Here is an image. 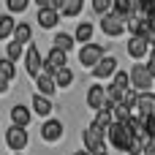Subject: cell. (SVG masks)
Instances as JSON below:
<instances>
[{
    "instance_id": "6da1fadb",
    "label": "cell",
    "mask_w": 155,
    "mask_h": 155,
    "mask_svg": "<svg viewBox=\"0 0 155 155\" xmlns=\"http://www.w3.org/2000/svg\"><path fill=\"white\" fill-rule=\"evenodd\" d=\"M134 136H136V134H134V128L128 125V120H125V123L114 120V123L109 125V131H106V142H109L117 153H123V155L128 153V144L134 142Z\"/></svg>"
},
{
    "instance_id": "7a4b0ae2",
    "label": "cell",
    "mask_w": 155,
    "mask_h": 155,
    "mask_svg": "<svg viewBox=\"0 0 155 155\" xmlns=\"http://www.w3.org/2000/svg\"><path fill=\"white\" fill-rule=\"evenodd\" d=\"M106 131L104 128H98V125H87L84 131H82V147L84 150H90V153H101V150H106Z\"/></svg>"
},
{
    "instance_id": "3957f363",
    "label": "cell",
    "mask_w": 155,
    "mask_h": 155,
    "mask_svg": "<svg viewBox=\"0 0 155 155\" xmlns=\"http://www.w3.org/2000/svg\"><path fill=\"white\" fill-rule=\"evenodd\" d=\"M131 87L139 90V93L155 87V76H153V71L147 68V63H136V65L131 68Z\"/></svg>"
},
{
    "instance_id": "277c9868",
    "label": "cell",
    "mask_w": 155,
    "mask_h": 155,
    "mask_svg": "<svg viewBox=\"0 0 155 155\" xmlns=\"http://www.w3.org/2000/svg\"><path fill=\"white\" fill-rule=\"evenodd\" d=\"M104 54H106V49H104L101 44H93V41H90V44H84V46H82V52H79V65L93 71V68L101 63V57H104Z\"/></svg>"
},
{
    "instance_id": "5b68a950",
    "label": "cell",
    "mask_w": 155,
    "mask_h": 155,
    "mask_svg": "<svg viewBox=\"0 0 155 155\" xmlns=\"http://www.w3.org/2000/svg\"><path fill=\"white\" fill-rule=\"evenodd\" d=\"M25 68H27V74L35 79L41 71H44V54L38 52V44H27V49H25Z\"/></svg>"
},
{
    "instance_id": "8992f818",
    "label": "cell",
    "mask_w": 155,
    "mask_h": 155,
    "mask_svg": "<svg viewBox=\"0 0 155 155\" xmlns=\"http://www.w3.org/2000/svg\"><path fill=\"white\" fill-rule=\"evenodd\" d=\"M65 136V125H63V120H44L41 123V139L46 142V144H57L60 139Z\"/></svg>"
},
{
    "instance_id": "52a82bcc",
    "label": "cell",
    "mask_w": 155,
    "mask_h": 155,
    "mask_svg": "<svg viewBox=\"0 0 155 155\" xmlns=\"http://www.w3.org/2000/svg\"><path fill=\"white\" fill-rule=\"evenodd\" d=\"M101 30H104L109 38H120V35L125 33V19L117 16L114 11H109V14L101 16Z\"/></svg>"
},
{
    "instance_id": "ba28073f",
    "label": "cell",
    "mask_w": 155,
    "mask_h": 155,
    "mask_svg": "<svg viewBox=\"0 0 155 155\" xmlns=\"http://www.w3.org/2000/svg\"><path fill=\"white\" fill-rule=\"evenodd\" d=\"M84 101H87V106H90L93 112H98V109H106V106H109V93H106L104 84H90Z\"/></svg>"
},
{
    "instance_id": "9c48e42d",
    "label": "cell",
    "mask_w": 155,
    "mask_h": 155,
    "mask_svg": "<svg viewBox=\"0 0 155 155\" xmlns=\"http://www.w3.org/2000/svg\"><path fill=\"white\" fill-rule=\"evenodd\" d=\"M27 128H22V125H11L8 131H5V144L11 147V153H22L25 147H27Z\"/></svg>"
},
{
    "instance_id": "30bf717a",
    "label": "cell",
    "mask_w": 155,
    "mask_h": 155,
    "mask_svg": "<svg viewBox=\"0 0 155 155\" xmlns=\"http://www.w3.org/2000/svg\"><path fill=\"white\" fill-rule=\"evenodd\" d=\"M150 49H153V46H150V41H147V38H142V35H131V38H128V44H125L128 57H134L136 63H139V60H144V57L150 54Z\"/></svg>"
},
{
    "instance_id": "8fae6325",
    "label": "cell",
    "mask_w": 155,
    "mask_h": 155,
    "mask_svg": "<svg viewBox=\"0 0 155 155\" xmlns=\"http://www.w3.org/2000/svg\"><path fill=\"white\" fill-rule=\"evenodd\" d=\"M65 63H68V52H63V49H57V46H52V52L44 57V71L46 74H57L60 68H65Z\"/></svg>"
},
{
    "instance_id": "7c38bea8",
    "label": "cell",
    "mask_w": 155,
    "mask_h": 155,
    "mask_svg": "<svg viewBox=\"0 0 155 155\" xmlns=\"http://www.w3.org/2000/svg\"><path fill=\"white\" fill-rule=\"evenodd\" d=\"M30 109H33V114H38V117H49L52 112H54V104H52V98L49 95H44V93H35L33 95V101H30Z\"/></svg>"
},
{
    "instance_id": "4fadbf2b",
    "label": "cell",
    "mask_w": 155,
    "mask_h": 155,
    "mask_svg": "<svg viewBox=\"0 0 155 155\" xmlns=\"http://www.w3.org/2000/svg\"><path fill=\"white\" fill-rule=\"evenodd\" d=\"M38 25L44 30H54L60 25V11L54 5H46V8H38Z\"/></svg>"
},
{
    "instance_id": "5bb4252c",
    "label": "cell",
    "mask_w": 155,
    "mask_h": 155,
    "mask_svg": "<svg viewBox=\"0 0 155 155\" xmlns=\"http://www.w3.org/2000/svg\"><path fill=\"white\" fill-rule=\"evenodd\" d=\"M114 71H117V60H114L112 54H104L101 63L93 68V76H95V79H112Z\"/></svg>"
},
{
    "instance_id": "9a60e30c",
    "label": "cell",
    "mask_w": 155,
    "mask_h": 155,
    "mask_svg": "<svg viewBox=\"0 0 155 155\" xmlns=\"http://www.w3.org/2000/svg\"><path fill=\"white\" fill-rule=\"evenodd\" d=\"M134 114H142V117L155 114V90H144V93H139V106H136Z\"/></svg>"
},
{
    "instance_id": "2e32d148",
    "label": "cell",
    "mask_w": 155,
    "mask_h": 155,
    "mask_svg": "<svg viewBox=\"0 0 155 155\" xmlns=\"http://www.w3.org/2000/svg\"><path fill=\"white\" fill-rule=\"evenodd\" d=\"M30 120H33V109H30V106L16 104V106L11 109V125H22V128H27Z\"/></svg>"
},
{
    "instance_id": "e0dca14e",
    "label": "cell",
    "mask_w": 155,
    "mask_h": 155,
    "mask_svg": "<svg viewBox=\"0 0 155 155\" xmlns=\"http://www.w3.org/2000/svg\"><path fill=\"white\" fill-rule=\"evenodd\" d=\"M35 84H38V93H44V95H54L57 93V79L52 76V74H46V71H41L38 76H35Z\"/></svg>"
},
{
    "instance_id": "ac0fdd59",
    "label": "cell",
    "mask_w": 155,
    "mask_h": 155,
    "mask_svg": "<svg viewBox=\"0 0 155 155\" xmlns=\"http://www.w3.org/2000/svg\"><path fill=\"white\" fill-rule=\"evenodd\" d=\"M93 35H95V27H93V22H79L76 25V30H74V38H76V44L79 46H84V44H90L93 41Z\"/></svg>"
},
{
    "instance_id": "d6986e66",
    "label": "cell",
    "mask_w": 155,
    "mask_h": 155,
    "mask_svg": "<svg viewBox=\"0 0 155 155\" xmlns=\"http://www.w3.org/2000/svg\"><path fill=\"white\" fill-rule=\"evenodd\" d=\"M109 109H112L114 120H120V123H125V120H131V117H134V109H131L125 101H109Z\"/></svg>"
},
{
    "instance_id": "ffe728a7",
    "label": "cell",
    "mask_w": 155,
    "mask_h": 155,
    "mask_svg": "<svg viewBox=\"0 0 155 155\" xmlns=\"http://www.w3.org/2000/svg\"><path fill=\"white\" fill-rule=\"evenodd\" d=\"M14 30H16V22L11 14H3L0 16V41H11L14 38Z\"/></svg>"
},
{
    "instance_id": "44dd1931",
    "label": "cell",
    "mask_w": 155,
    "mask_h": 155,
    "mask_svg": "<svg viewBox=\"0 0 155 155\" xmlns=\"http://www.w3.org/2000/svg\"><path fill=\"white\" fill-rule=\"evenodd\" d=\"M114 123V114H112V109L106 106V109H98L95 112V117H93V125H98V128H104V131H109V125Z\"/></svg>"
},
{
    "instance_id": "7402d4cb",
    "label": "cell",
    "mask_w": 155,
    "mask_h": 155,
    "mask_svg": "<svg viewBox=\"0 0 155 155\" xmlns=\"http://www.w3.org/2000/svg\"><path fill=\"white\" fill-rule=\"evenodd\" d=\"M14 38H16L19 44H25V46H27V44H33V27H30L27 22H19V25H16V30H14Z\"/></svg>"
},
{
    "instance_id": "603a6c76",
    "label": "cell",
    "mask_w": 155,
    "mask_h": 155,
    "mask_svg": "<svg viewBox=\"0 0 155 155\" xmlns=\"http://www.w3.org/2000/svg\"><path fill=\"white\" fill-rule=\"evenodd\" d=\"M54 46L63 49V52H71V49L76 46V38H74L71 33H57V35H54Z\"/></svg>"
},
{
    "instance_id": "cb8c5ba5",
    "label": "cell",
    "mask_w": 155,
    "mask_h": 155,
    "mask_svg": "<svg viewBox=\"0 0 155 155\" xmlns=\"http://www.w3.org/2000/svg\"><path fill=\"white\" fill-rule=\"evenodd\" d=\"M25 49H27L25 44H19L16 38H11V41H8V46H5V57H11V60L16 63L19 57H25Z\"/></svg>"
},
{
    "instance_id": "d4e9b609",
    "label": "cell",
    "mask_w": 155,
    "mask_h": 155,
    "mask_svg": "<svg viewBox=\"0 0 155 155\" xmlns=\"http://www.w3.org/2000/svg\"><path fill=\"white\" fill-rule=\"evenodd\" d=\"M54 79H57V87H60V90H65V87H71V84H74V79H76V76H74V71L65 65V68H60V71L54 74Z\"/></svg>"
},
{
    "instance_id": "484cf974",
    "label": "cell",
    "mask_w": 155,
    "mask_h": 155,
    "mask_svg": "<svg viewBox=\"0 0 155 155\" xmlns=\"http://www.w3.org/2000/svg\"><path fill=\"white\" fill-rule=\"evenodd\" d=\"M112 84L114 87H120V90H128L131 87V71H114V76H112Z\"/></svg>"
},
{
    "instance_id": "4316f807",
    "label": "cell",
    "mask_w": 155,
    "mask_h": 155,
    "mask_svg": "<svg viewBox=\"0 0 155 155\" xmlns=\"http://www.w3.org/2000/svg\"><path fill=\"white\" fill-rule=\"evenodd\" d=\"M0 76H5L8 82L16 76V63L11 57H0Z\"/></svg>"
},
{
    "instance_id": "83f0119b",
    "label": "cell",
    "mask_w": 155,
    "mask_h": 155,
    "mask_svg": "<svg viewBox=\"0 0 155 155\" xmlns=\"http://www.w3.org/2000/svg\"><path fill=\"white\" fill-rule=\"evenodd\" d=\"M112 11H114L117 16H123V19H128V16H134V8H131V0H114V5H112Z\"/></svg>"
},
{
    "instance_id": "f1b7e54d",
    "label": "cell",
    "mask_w": 155,
    "mask_h": 155,
    "mask_svg": "<svg viewBox=\"0 0 155 155\" xmlns=\"http://www.w3.org/2000/svg\"><path fill=\"white\" fill-rule=\"evenodd\" d=\"M82 8H84V0H68L65 5H63V16H79L82 14Z\"/></svg>"
},
{
    "instance_id": "f546056e",
    "label": "cell",
    "mask_w": 155,
    "mask_h": 155,
    "mask_svg": "<svg viewBox=\"0 0 155 155\" xmlns=\"http://www.w3.org/2000/svg\"><path fill=\"white\" fill-rule=\"evenodd\" d=\"M123 101H125V104H128V106H131V109L136 112V106H139V90H134V87H128V90L123 93Z\"/></svg>"
},
{
    "instance_id": "4dcf8cb0",
    "label": "cell",
    "mask_w": 155,
    "mask_h": 155,
    "mask_svg": "<svg viewBox=\"0 0 155 155\" xmlns=\"http://www.w3.org/2000/svg\"><path fill=\"white\" fill-rule=\"evenodd\" d=\"M112 5H114V0H93V11H95L98 16L109 14V11H112Z\"/></svg>"
},
{
    "instance_id": "1f68e13d",
    "label": "cell",
    "mask_w": 155,
    "mask_h": 155,
    "mask_svg": "<svg viewBox=\"0 0 155 155\" xmlns=\"http://www.w3.org/2000/svg\"><path fill=\"white\" fill-rule=\"evenodd\" d=\"M125 155H144V139L142 136H134V142L128 144V153Z\"/></svg>"
},
{
    "instance_id": "d6a6232c",
    "label": "cell",
    "mask_w": 155,
    "mask_h": 155,
    "mask_svg": "<svg viewBox=\"0 0 155 155\" xmlns=\"http://www.w3.org/2000/svg\"><path fill=\"white\" fill-rule=\"evenodd\" d=\"M139 16H144V19H155V0H144V3H142Z\"/></svg>"
},
{
    "instance_id": "836d02e7",
    "label": "cell",
    "mask_w": 155,
    "mask_h": 155,
    "mask_svg": "<svg viewBox=\"0 0 155 155\" xmlns=\"http://www.w3.org/2000/svg\"><path fill=\"white\" fill-rule=\"evenodd\" d=\"M5 5H8V11H16V14H22V11H27L30 0H5Z\"/></svg>"
},
{
    "instance_id": "e575fe53",
    "label": "cell",
    "mask_w": 155,
    "mask_h": 155,
    "mask_svg": "<svg viewBox=\"0 0 155 155\" xmlns=\"http://www.w3.org/2000/svg\"><path fill=\"white\" fill-rule=\"evenodd\" d=\"M144 123H147V134H150V136H155V114L144 117Z\"/></svg>"
},
{
    "instance_id": "d590c367",
    "label": "cell",
    "mask_w": 155,
    "mask_h": 155,
    "mask_svg": "<svg viewBox=\"0 0 155 155\" xmlns=\"http://www.w3.org/2000/svg\"><path fill=\"white\" fill-rule=\"evenodd\" d=\"M147 68L153 71V76H155V49H150V54H147Z\"/></svg>"
},
{
    "instance_id": "8d00e7d4",
    "label": "cell",
    "mask_w": 155,
    "mask_h": 155,
    "mask_svg": "<svg viewBox=\"0 0 155 155\" xmlns=\"http://www.w3.org/2000/svg\"><path fill=\"white\" fill-rule=\"evenodd\" d=\"M8 87H11V82H8L5 76H0V95H5V93H8Z\"/></svg>"
},
{
    "instance_id": "74e56055",
    "label": "cell",
    "mask_w": 155,
    "mask_h": 155,
    "mask_svg": "<svg viewBox=\"0 0 155 155\" xmlns=\"http://www.w3.org/2000/svg\"><path fill=\"white\" fill-rule=\"evenodd\" d=\"M52 3H54V0H35V5H38V8H46V5H52Z\"/></svg>"
},
{
    "instance_id": "f35d334b",
    "label": "cell",
    "mask_w": 155,
    "mask_h": 155,
    "mask_svg": "<svg viewBox=\"0 0 155 155\" xmlns=\"http://www.w3.org/2000/svg\"><path fill=\"white\" fill-rule=\"evenodd\" d=\"M65 3H68V0H54V3H52V5H54V8H57V11H63V5H65Z\"/></svg>"
},
{
    "instance_id": "ab89813d",
    "label": "cell",
    "mask_w": 155,
    "mask_h": 155,
    "mask_svg": "<svg viewBox=\"0 0 155 155\" xmlns=\"http://www.w3.org/2000/svg\"><path fill=\"white\" fill-rule=\"evenodd\" d=\"M147 41H150V46H153V49H155V30H153V33H150V38H147Z\"/></svg>"
},
{
    "instance_id": "60d3db41",
    "label": "cell",
    "mask_w": 155,
    "mask_h": 155,
    "mask_svg": "<svg viewBox=\"0 0 155 155\" xmlns=\"http://www.w3.org/2000/svg\"><path fill=\"white\" fill-rule=\"evenodd\" d=\"M74 155H93V153H90V150H84V147H82V150H76V153H74Z\"/></svg>"
},
{
    "instance_id": "b9f144b4",
    "label": "cell",
    "mask_w": 155,
    "mask_h": 155,
    "mask_svg": "<svg viewBox=\"0 0 155 155\" xmlns=\"http://www.w3.org/2000/svg\"><path fill=\"white\" fill-rule=\"evenodd\" d=\"M93 155H109V153H106V150H101V153H93Z\"/></svg>"
},
{
    "instance_id": "7bdbcfd3",
    "label": "cell",
    "mask_w": 155,
    "mask_h": 155,
    "mask_svg": "<svg viewBox=\"0 0 155 155\" xmlns=\"http://www.w3.org/2000/svg\"><path fill=\"white\" fill-rule=\"evenodd\" d=\"M11 155H22V153H11Z\"/></svg>"
},
{
    "instance_id": "ee69618b",
    "label": "cell",
    "mask_w": 155,
    "mask_h": 155,
    "mask_svg": "<svg viewBox=\"0 0 155 155\" xmlns=\"http://www.w3.org/2000/svg\"><path fill=\"white\" fill-rule=\"evenodd\" d=\"M153 90H155V87H153Z\"/></svg>"
}]
</instances>
